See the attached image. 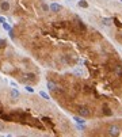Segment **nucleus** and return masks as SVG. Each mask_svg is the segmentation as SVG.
<instances>
[{"mask_svg": "<svg viewBox=\"0 0 122 137\" xmlns=\"http://www.w3.org/2000/svg\"><path fill=\"white\" fill-rule=\"evenodd\" d=\"M77 113L80 117H83V118H88V117L91 115V110L88 107H85V106H80V107L77 109Z\"/></svg>", "mask_w": 122, "mask_h": 137, "instance_id": "nucleus-1", "label": "nucleus"}, {"mask_svg": "<svg viewBox=\"0 0 122 137\" xmlns=\"http://www.w3.org/2000/svg\"><path fill=\"white\" fill-rule=\"evenodd\" d=\"M109 134H110V136H118L119 134V128L117 125H111L110 128H109Z\"/></svg>", "mask_w": 122, "mask_h": 137, "instance_id": "nucleus-2", "label": "nucleus"}, {"mask_svg": "<svg viewBox=\"0 0 122 137\" xmlns=\"http://www.w3.org/2000/svg\"><path fill=\"white\" fill-rule=\"evenodd\" d=\"M49 11L50 12H60L61 11V6L57 4V3H52L49 6Z\"/></svg>", "mask_w": 122, "mask_h": 137, "instance_id": "nucleus-3", "label": "nucleus"}, {"mask_svg": "<svg viewBox=\"0 0 122 137\" xmlns=\"http://www.w3.org/2000/svg\"><path fill=\"white\" fill-rule=\"evenodd\" d=\"M0 8H1V11L7 12L10 10V3L8 1H1V3H0Z\"/></svg>", "mask_w": 122, "mask_h": 137, "instance_id": "nucleus-4", "label": "nucleus"}, {"mask_svg": "<svg viewBox=\"0 0 122 137\" xmlns=\"http://www.w3.org/2000/svg\"><path fill=\"white\" fill-rule=\"evenodd\" d=\"M0 118H1L3 121H7V122H14V121H12L11 114H1V115H0Z\"/></svg>", "mask_w": 122, "mask_h": 137, "instance_id": "nucleus-5", "label": "nucleus"}, {"mask_svg": "<svg viewBox=\"0 0 122 137\" xmlns=\"http://www.w3.org/2000/svg\"><path fill=\"white\" fill-rule=\"evenodd\" d=\"M73 121H75L77 125H84V124H85V121H84L83 117H73Z\"/></svg>", "mask_w": 122, "mask_h": 137, "instance_id": "nucleus-6", "label": "nucleus"}, {"mask_svg": "<svg viewBox=\"0 0 122 137\" xmlns=\"http://www.w3.org/2000/svg\"><path fill=\"white\" fill-rule=\"evenodd\" d=\"M48 88H49L50 91H57L58 87H57V86H56L53 82H48Z\"/></svg>", "mask_w": 122, "mask_h": 137, "instance_id": "nucleus-7", "label": "nucleus"}, {"mask_svg": "<svg viewBox=\"0 0 122 137\" xmlns=\"http://www.w3.org/2000/svg\"><path fill=\"white\" fill-rule=\"evenodd\" d=\"M102 23L105 25V26H110V25L113 23V19H110V18H103V19H102Z\"/></svg>", "mask_w": 122, "mask_h": 137, "instance_id": "nucleus-8", "label": "nucleus"}, {"mask_svg": "<svg viewBox=\"0 0 122 137\" xmlns=\"http://www.w3.org/2000/svg\"><path fill=\"white\" fill-rule=\"evenodd\" d=\"M11 96H12V99H18V98H19V91L15 90V88H12L11 90Z\"/></svg>", "mask_w": 122, "mask_h": 137, "instance_id": "nucleus-9", "label": "nucleus"}, {"mask_svg": "<svg viewBox=\"0 0 122 137\" xmlns=\"http://www.w3.org/2000/svg\"><path fill=\"white\" fill-rule=\"evenodd\" d=\"M103 114H105V115H107V117H110V115H113V111H111L107 106H105V107H103Z\"/></svg>", "mask_w": 122, "mask_h": 137, "instance_id": "nucleus-10", "label": "nucleus"}, {"mask_svg": "<svg viewBox=\"0 0 122 137\" xmlns=\"http://www.w3.org/2000/svg\"><path fill=\"white\" fill-rule=\"evenodd\" d=\"M79 7H81V8H88V3L85 1V0H79Z\"/></svg>", "mask_w": 122, "mask_h": 137, "instance_id": "nucleus-11", "label": "nucleus"}, {"mask_svg": "<svg viewBox=\"0 0 122 137\" xmlns=\"http://www.w3.org/2000/svg\"><path fill=\"white\" fill-rule=\"evenodd\" d=\"M77 26H79V29H80L81 31H85V30H87V27H85V25L83 23V22H81V21H79V22H77Z\"/></svg>", "mask_w": 122, "mask_h": 137, "instance_id": "nucleus-12", "label": "nucleus"}, {"mask_svg": "<svg viewBox=\"0 0 122 137\" xmlns=\"http://www.w3.org/2000/svg\"><path fill=\"white\" fill-rule=\"evenodd\" d=\"M39 95H41V96H42V98H44V99H45V100H50V96H49V95H48V94H46V92H45V91H39Z\"/></svg>", "mask_w": 122, "mask_h": 137, "instance_id": "nucleus-13", "label": "nucleus"}, {"mask_svg": "<svg viewBox=\"0 0 122 137\" xmlns=\"http://www.w3.org/2000/svg\"><path fill=\"white\" fill-rule=\"evenodd\" d=\"M26 77L30 80V82H35V75H34V73H27Z\"/></svg>", "mask_w": 122, "mask_h": 137, "instance_id": "nucleus-14", "label": "nucleus"}, {"mask_svg": "<svg viewBox=\"0 0 122 137\" xmlns=\"http://www.w3.org/2000/svg\"><path fill=\"white\" fill-rule=\"evenodd\" d=\"M1 25H3V29L6 30V31H10V30H12L11 26H10V23H7V22H4V23H1Z\"/></svg>", "mask_w": 122, "mask_h": 137, "instance_id": "nucleus-15", "label": "nucleus"}, {"mask_svg": "<svg viewBox=\"0 0 122 137\" xmlns=\"http://www.w3.org/2000/svg\"><path fill=\"white\" fill-rule=\"evenodd\" d=\"M7 48V41L6 39H0V49H4Z\"/></svg>", "mask_w": 122, "mask_h": 137, "instance_id": "nucleus-16", "label": "nucleus"}, {"mask_svg": "<svg viewBox=\"0 0 122 137\" xmlns=\"http://www.w3.org/2000/svg\"><path fill=\"white\" fill-rule=\"evenodd\" d=\"M113 22H114V23H115V26H117V27H119V29H122V23L118 21V19H117V18H114V19H113Z\"/></svg>", "mask_w": 122, "mask_h": 137, "instance_id": "nucleus-17", "label": "nucleus"}, {"mask_svg": "<svg viewBox=\"0 0 122 137\" xmlns=\"http://www.w3.org/2000/svg\"><path fill=\"white\" fill-rule=\"evenodd\" d=\"M24 90H26L27 91V92H34V88H33V87H30V86H26V88H24Z\"/></svg>", "mask_w": 122, "mask_h": 137, "instance_id": "nucleus-18", "label": "nucleus"}, {"mask_svg": "<svg viewBox=\"0 0 122 137\" xmlns=\"http://www.w3.org/2000/svg\"><path fill=\"white\" fill-rule=\"evenodd\" d=\"M42 10H44V11H49V6H46V4H42Z\"/></svg>", "mask_w": 122, "mask_h": 137, "instance_id": "nucleus-19", "label": "nucleus"}, {"mask_svg": "<svg viewBox=\"0 0 122 137\" xmlns=\"http://www.w3.org/2000/svg\"><path fill=\"white\" fill-rule=\"evenodd\" d=\"M75 73L76 75H83V72H81L80 69H75Z\"/></svg>", "mask_w": 122, "mask_h": 137, "instance_id": "nucleus-20", "label": "nucleus"}, {"mask_svg": "<svg viewBox=\"0 0 122 137\" xmlns=\"http://www.w3.org/2000/svg\"><path fill=\"white\" fill-rule=\"evenodd\" d=\"M84 91H85V92H91V90H90L88 86H85V87H84Z\"/></svg>", "mask_w": 122, "mask_h": 137, "instance_id": "nucleus-21", "label": "nucleus"}, {"mask_svg": "<svg viewBox=\"0 0 122 137\" xmlns=\"http://www.w3.org/2000/svg\"><path fill=\"white\" fill-rule=\"evenodd\" d=\"M4 129H6V126H4L3 124H0V132H3Z\"/></svg>", "mask_w": 122, "mask_h": 137, "instance_id": "nucleus-22", "label": "nucleus"}, {"mask_svg": "<svg viewBox=\"0 0 122 137\" xmlns=\"http://www.w3.org/2000/svg\"><path fill=\"white\" fill-rule=\"evenodd\" d=\"M4 22H6V19L3 16H0V23H4Z\"/></svg>", "mask_w": 122, "mask_h": 137, "instance_id": "nucleus-23", "label": "nucleus"}, {"mask_svg": "<svg viewBox=\"0 0 122 137\" xmlns=\"http://www.w3.org/2000/svg\"><path fill=\"white\" fill-rule=\"evenodd\" d=\"M121 38H122V34H121Z\"/></svg>", "mask_w": 122, "mask_h": 137, "instance_id": "nucleus-24", "label": "nucleus"}, {"mask_svg": "<svg viewBox=\"0 0 122 137\" xmlns=\"http://www.w3.org/2000/svg\"><path fill=\"white\" fill-rule=\"evenodd\" d=\"M121 1H122V0H121Z\"/></svg>", "mask_w": 122, "mask_h": 137, "instance_id": "nucleus-25", "label": "nucleus"}]
</instances>
